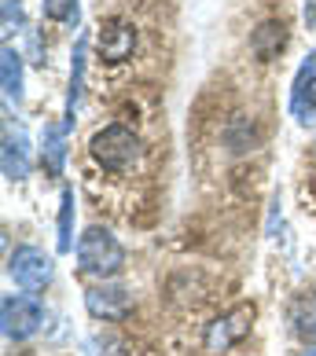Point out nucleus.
Segmentation results:
<instances>
[{"label":"nucleus","instance_id":"f3484780","mask_svg":"<svg viewBox=\"0 0 316 356\" xmlns=\"http://www.w3.org/2000/svg\"><path fill=\"white\" fill-rule=\"evenodd\" d=\"M22 30V4L19 0H4V37Z\"/></svg>","mask_w":316,"mask_h":356},{"label":"nucleus","instance_id":"423d86ee","mask_svg":"<svg viewBox=\"0 0 316 356\" xmlns=\"http://www.w3.org/2000/svg\"><path fill=\"white\" fill-rule=\"evenodd\" d=\"M85 309L96 316V320L118 323L133 312V294H129L125 286H92L85 294Z\"/></svg>","mask_w":316,"mask_h":356},{"label":"nucleus","instance_id":"f03ea898","mask_svg":"<svg viewBox=\"0 0 316 356\" xmlns=\"http://www.w3.org/2000/svg\"><path fill=\"white\" fill-rule=\"evenodd\" d=\"M88 151H92V158H96L103 169L125 173V169H133V162L140 158V140L129 133L125 125H107L103 133L92 136Z\"/></svg>","mask_w":316,"mask_h":356},{"label":"nucleus","instance_id":"4468645a","mask_svg":"<svg viewBox=\"0 0 316 356\" xmlns=\"http://www.w3.org/2000/svg\"><path fill=\"white\" fill-rule=\"evenodd\" d=\"M291 331L306 341H316V298H298L291 305Z\"/></svg>","mask_w":316,"mask_h":356},{"label":"nucleus","instance_id":"f257e3e1","mask_svg":"<svg viewBox=\"0 0 316 356\" xmlns=\"http://www.w3.org/2000/svg\"><path fill=\"white\" fill-rule=\"evenodd\" d=\"M77 265H81V272H88V275L111 280V275H118L125 268V250L107 228L92 224V228H85L81 239H77Z\"/></svg>","mask_w":316,"mask_h":356},{"label":"nucleus","instance_id":"9b49d317","mask_svg":"<svg viewBox=\"0 0 316 356\" xmlns=\"http://www.w3.org/2000/svg\"><path fill=\"white\" fill-rule=\"evenodd\" d=\"M0 85H4L8 103H22V56L11 44L0 51Z\"/></svg>","mask_w":316,"mask_h":356},{"label":"nucleus","instance_id":"f8f14e48","mask_svg":"<svg viewBox=\"0 0 316 356\" xmlns=\"http://www.w3.org/2000/svg\"><path fill=\"white\" fill-rule=\"evenodd\" d=\"M67 133L70 129L67 125H56V122H48L45 125V133H41V154H45V162L52 173H63V162H67Z\"/></svg>","mask_w":316,"mask_h":356},{"label":"nucleus","instance_id":"ddd939ff","mask_svg":"<svg viewBox=\"0 0 316 356\" xmlns=\"http://www.w3.org/2000/svg\"><path fill=\"white\" fill-rule=\"evenodd\" d=\"M85 48L88 41L85 37H77V44H74V67H70V92H67V122L63 125H74V111H77V103H81V85H85Z\"/></svg>","mask_w":316,"mask_h":356},{"label":"nucleus","instance_id":"7ed1b4c3","mask_svg":"<svg viewBox=\"0 0 316 356\" xmlns=\"http://www.w3.org/2000/svg\"><path fill=\"white\" fill-rule=\"evenodd\" d=\"M0 323H4V338L26 341L45 327V305L30 294H8L4 309H0Z\"/></svg>","mask_w":316,"mask_h":356},{"label":"nucleus","instance_id":"6e6552de","mask_svg":"<svg viewBox=\"0 0 316 356\" xmlns=\"http://www.w3.org/2000/svg\"><path fill=\"white\" fill-rule=\"evenodd\" d=\"M133 48H136V30L129 22H107L100 30V51H103V59L122 63V59L133 56Z\"/></svg>","mask_w":316,"mask_h":356},{"label":"nucleus","instance_id":"9d476101","mask_svg":"<svg viewBox=\"0 0 316 356\" xmlns=\"http://www.w3.org/2000/svg\"><path fill=\"white\" fill-rule=\"evenodd\" d=\"M283 44H287V26H283V22H261L258 30H254V37H250V48H254V56L265 59V63L280 56Z\"/></svg>","mask_w":316,"mask_h":356},{"label":"nucleus","instance_id":"1a4fd4ad","mask_svg":"<svg viewBox=\"0 0 316 356\" xmlns=\"http://www.w3.org/2000/svg\"><path fill=\"white\" fill-rule=\"evenodd\" d=\"M4 177L8 180L30 177V143H26V133H8L4 136Z\"/></svg>","mask_w":316,"mask_h":356},{"label":"nucleus","instance_id":"0eeeda50","mask_svg":"<svg viewBox=\"0 0 316 356\" xmlns=\"http://www.w3.org/2000/svg\"><path fill=\"white\" fill-rule=\"evenodd\" d=\"M291 114L301 125L316 122V56L309 63H301V70L291 85Z\"/></svg>","mask_w":316,"mask_h":356},{"label":"nucleus","instance_id":"20e7f679","mask_svg":"<svg viewBox=\"0 0 316 356\" xmlns=\"http://www.w3.org/2000/svg\"><path fill=\"white\" fill-rule=\"evenodd\" d=\"M8 275L22 290H45L52 283V275H56V265H52V257L45 254V250L19 246L15 254L8 257Z\"/></svg>","mask_w":316,"mask_h":356},{"label":"nucleus","instance_id":"a211bd4d","mask_svg":"<svg viewBox=\"0 0 316 356\" xmlns=\"http://www.w3.org/2000/svg\"><path fill=\"white\" fill-rule=\"evenodd\" d=\"M301 356H316V349H309V353H301Z\"/></svg>","mask_w":316,"mask_h":356},{"label":"nucleus","instance_id":"dca6fc26","mask_svg":"<svg viewBox=\"0 0 316 356\" xmlns=\"http://www.w3.org/2000/svg\"><path fill=\"white\" fill-rule=\"evenodd\" d=\"M41 8L52 22H74L77 19V0H41Z\"/></svg>","mask_w":316,"mask_h":356},{"label":"nucleus","instance_id":"39448f33","mask_svg":"<svg viewBox=\"0 0 316 356\" xmlns=\"http://www.w3.org/2000/svg\"><path fill=\"white\" fill-rule=\"evenodd\" d=\"M250 320H254V309H250V305H239V309H232L228 316L214 320V323H210V331H206V349H210V353H225V349H232L235 341L246 338Z\"/></svg>","mask_w":316,"mask_h":356},{"label":"nucleus","instance_id":"2eb2a0df","mask_svg":"<svg viewBox=\"0 0 316 356\" xmlns=\"http://www.w3.org/2000/svg\"><path fill=\"white\" fill-rule=\"evenodd\" d=\"M59 254H70L74 250V188H63L59 199Z\"/></svg>","mask_w":316,"mask_h":356}]
</instances>
